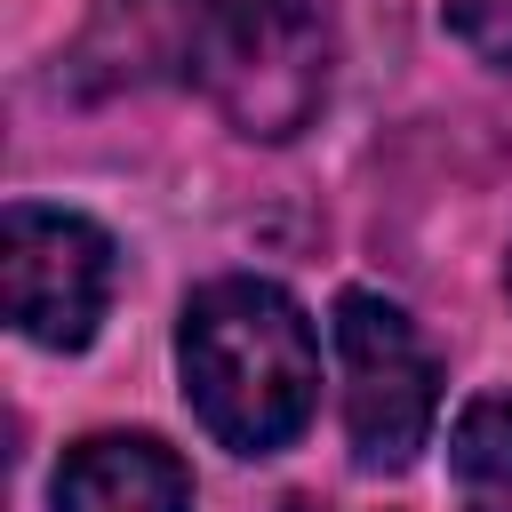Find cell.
<instances>
[{"instance_id":"1","label":"cell","mask_w":512,"mask_h":512,"mask_svg":"<svg viewBox=\"0 0 512 512\" xmlns=\"http://www.w3.org/2000/svg\"><path fill=\"white\" fill-rule=\"evenodd\" d=\"M80 64L112 80H192L240 136H296L328 96L320 0H96Z\"/></svg>"},{"instance_id":"2","label":"cell","mask_w":512,"mask_h":512,"mask_svg":"<svg viewBox=\"0 0 512 512\" xmlns=\"http://www.w3.org/2000/svg\"><path fill=\"white\" fill-rule=\"evenodd\" d=\"M176 368L192 416L232 448V456H272L312 424L320 400V336L312 312L256 272L192 288L176 320Z\"/></svg>"},{"instance_id":"3","label":"cell","mask_w":512,"mask_h":512,"mask_svg":"<svg viewBox=\"0 0 512 512\" xmlns=\"http://www.w3.org/2000/svg\"><path fill=\"white\" fill-rule=\"evenodd\" d=\"M336 360H344V432H352L360 472H400L440 416V368H432L416 320L368 288H344Z\"/></svg>"},{"instance_id":"4","label":"cell","mask_w":512,"mask_h":512,"mask_svg":"<svg viewBox=\"0 0 512 512\" xmlns=\"http://www.w3.org/2000/svg\"><path fill=\"white\" fill-rule=\"evenodd\" d=\"M0 280H8L16 336L48 344V352H80L96 336V320L112 312L120 256H112V240L88 216L16 200L8 224H0Z\"/></svg>"},{"instance_id":"5","label":"cell","mask_w":512,"mask_h":512,"mask_svg":"<svg viewBox=\"0 0 512 512\" xmlns=\"http://www.w3.org/2000/svg\"><path fill=\"white\" fill-rule=\"evenodd\" d=\"M56 512H192V472L152 432H88L56 464Z\"/></svg>"},{"instance_id":"6","label":"cell","mask_w":512,"mask_h":512,"mask_svg":"<svg viewBox=\"0 0 512 512\" xmlns=\"http://www.w3.org/2000/svg\"><path fill=\"white\" fill-rule=\"evenodd\" d=\"M448 480L464 512H512V392H472L448 432Z\"/></svg>"},{"instance_id":"7","label":"cell","mask_w":512,"mask_h":512,"mask_svg":"<svg viewBox=\"0 0 512 512\" xmlns=\"http://www.w3.org/2000/svg\"><path fill=\"white\" fill-rule=\"evenodd\" d=\"M440 16H448V32H456L488 72L512 80V0H440Z\"/></svg>"},{"instance_id":"8","label":"cell","mask_w":512,"mask_h":512,"mask_svg":"<svg viewBox=\"0 0 512 512\" xmlns=\"http://www.w3.org/2000/svg\"><path fill=\"white\" fill-rule=\"evenodd\" d=\"M504 288H512V264H504Z\"/></svg>"}]
</instances>
